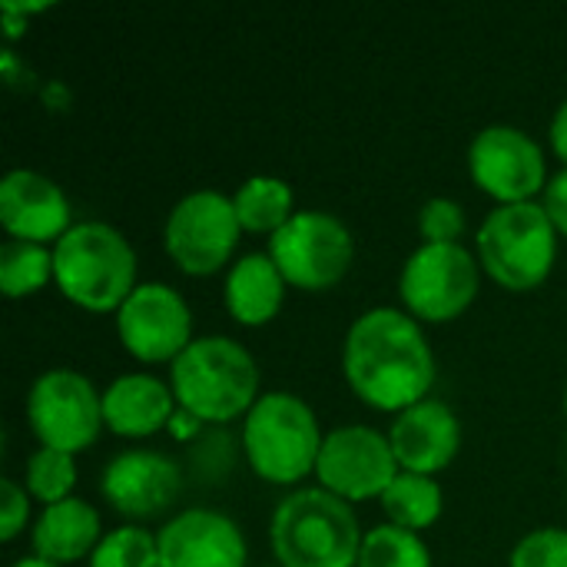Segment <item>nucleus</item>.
Listing matches in <instances>:
<instances>
[{"label":"nucleus","mask_w":567,"mask_h":567,"mask_svg":"<svg viewBox=\"0 0 567 567\" xmlns=\"http://www.w3.org/2000/svg\"><path fill=\"white\" fill-rule=\"evenodd\" d=\"M10 567H60V565H53V561H47V558H20V561H13Z\"/></svg>","instance_id":"nucleus-32"},{"label":"nucleus","mask_w":567,"mask_h":567,"mask_svg":"<svg viewBox=\"0 0 567 567\" xmlns=\"http://www.w3.org/2000/svg\"><path fill=\"white\" fill-rule=\"evenodd\" d=\"M545 213L551 216L555 229H561L567 236V166L558 169L545 186Z\"/></svg>","instance_id":"nucleus-30"},{"label":"nucleus","mask_w":567,"mask_h":567,"mask_svg":"<svg viewBox=\"0 0 567 567\" xmlns=\"http://www.w3.org/2000/svg\"><path fill=\"white\" fill-rule=\"evenodd\" d=\"M53 276V252L43 243L7 239L0 246V289L17 299L37 292Z\"/></svg>","instance_id":"nucleus-24"},{"label":"nucleus","mask_w":567,"mask_h":567,"mask_svg":"<svg viewBox=\"0 0 567 567\" xmlns=\"http://www.w3.org/2000/svg\"><path fill=\"white\" fill-rule=\"evenodd\" d=\"M382 505H385V515L392 518V525L419 532V528H429L442 515V488L429 475L399 472L392 478V485L382 492Z\"/></svg>","instance_id":"nucleus-22"},{"label":"nucleus","mask_w":567,"mask_h":567,"mask_svg":"<svg viewBox=\"0 0 567 567\" xmlns=\"http://www.w3.org/2000/svg\"><path fill=\"white\" fill-rule=\"evenodd\" d=\"M551 143H555L558 156L567 159V100L558 106V113H555V120H551Z\"/></svg>","instance_id":"nucleus-31"},{"label":"nucleus","mask_w":567,"mask_h":567,"mask_svg":"<svg viewBox=\"0 0 567 567\" xmlns=\"http://www.w3.org/2000/svg\"><path fill=\"white\" fill-rule=\"evenodd\" d=\"M512 567H567L565 528H538L525 535L512 551Z\"/></svg>","instance_id":"nucleus-27"},{"label":"nucleus","mask_w":567,"mask_h":567,"mask_svg":"<svg viewBox=\"0 0 567 567\" xmlns=\"http://www.w3.org/2000/svg\"><path fill=\"white\" fill-rule=\"evenodd\" d=\"M359 567H432V555L419 532L389 522L365 532Z\"/></svg>","instance_id":"nucleus-23"},{"label":"nucleus","mask_w":567,"mask_h":567,"mask_svg":"<svg viewBox=\"0 0 567 567\" xmlns=\"http://www.w3.org/2000/svg\"><path fill=\"white\" fill-rule=\"evenodd\" d=\"M239 216L226 193L193 189L166 216V249L183 272H216L236 249Z\"/></svg>","instance_id":"nucleus-9"},{"label":"nucleus","mask_w":567,"mask_h":567,"mask_svg":"<svg viewBox=\"0 0 567 567\" xmlns=\"http://www.w3.org/2000/svg\"><path fill=\"white\" fill-rule=\"evenodd\" d=\"M0 512H3V532L0 538L10 542L23 525H27V488H20L13 478H0Z\"/></svg>","instance_id":"nucleus-29"},{"label":"nucleus","mask_w":567,"mask_h":567,"mask_svg":"<svg viewBox=\"0 0 567 567\" xmlns=\"http://www.w3.org/2000/svg\"><path fill=\"white\" fill-rule=\"evenodd\" d=\"M316 472L326 492L359 502L382 495L392 485L399 475V458L389 435L369 425H339L322 439Z\"/></svg>","instance_id":"nucleus-11"},{"label":"nucleus","mask_w":567,"mask_h":567,"mask_svg":"<svg viewBox=\"0 0 567 567\" xmlns=\"http://www.w3.org/2000/svg\"><path fill=\"white\" fill-rule=\"evenodd\" d=\"M0 223L13 239H60L70 229V203L50 176L10 169L0 179Z\"/></svg>","instance_id":"nucleus-16"},{"label":"nucleus","mask_w":567,"mask_h":567,"mask_svg":"<svg viewBox=\"0 0 567 567\" xmlns=\"http://www.w3.org/2000/svg\"><path fill=\"white\" fill-rule=\"evenodd\" d=\"M419 229L425 243H458L465 233V209L449 196H435L419 209Z\"/></svg>","instance_id":"nucleus-28"},{"label":"nucleus","mask_w":567,"mask_h":567,"mask_svg":"<svg viewBox=\"0 0 567 567\" xmlns=\"http://www.w3.org/2000/svg\"><path fill=\"white\" fill-rule=\"evenodd\" d=\"M468 169L502 203H528L545 183V153L518 126H485L468 146Z\"/></svg>","instance_id":"nucleus-12"},{"label":"nucleus","mask_w":567,"mask_h":567,"mask_svg":"<svg viewBox=\"0 0 567 567\" xmlns=\"http://www.w3.org/2000/svg\"><path fill=\"white\" fill-rule=\"evenodd\" d=\"M73 482H76V462H73L70 452L40 445L30 455V462H27V488H30L33 498H40L47 505H56V502L70 498Z\"/></svg>","instance_id":"nucleus-26"},{"label":"nucleus","mask_w":567,"mask_h":567,"mask_svg":"<svg viewBox=\"0 0 567 567\" xmlns=\"http://www.w3.org/2000/svg\"><path fill=\"white\" fill-rule=\"evenodd\" d=\"M558 229L545 206L528 203H502L492 209L478 229V256L482 266L515 292L535 289L555 266Z\"/></svg>","instance_id":"nucleus-6"},{"label":"nucleus","mask_w":567,"mask_h":567,"mask_svg":"<svg viewBox=\"0 0 567 567\" xmlns=\"http://www.w3.org/2000/svg\"><path fill=\"white\" fill-rule=\"evenodd\" d=\"M90 567H159V542L136 525L113 528L93 548Z\"/></svg>","instance_id":"nucleus-25"},{"label":"nucleus","mask_w":567,"mask_h":567,"mask_svg":"<svg viewBox=\"0 0 567 567\" xmlns=\"http://www.w3.org/2000/svg\"><path fill=\"white\" fill-rule=\"evenodd\" d=\"M159 567H246L243 528L213 508H186L163 525Z\"/></svg>","instance_id":"nucleus-15"},{"label":"nucleus","mask_w":567,"mask_h":567,"mask_svg":"<svg viewBox=\"0 0 567 567\" xmlns=\"http://www.w3.org/2000/svg\"><path fill=\"white\" fill-rule=\"evenodd\" d=\"M282 292H286V276L279 272L269 252L239 256L226 276V306L233 319L246 326L269 322L282 306Z\"/></svg>","instance_id":"nucleus-20"},{"label":"nucleus","mask_w":567,"mask_h":567,"mask_svg":"<svg viewBox=\"0 0 567 567\" xmlns=\"http://www.w3.org/2000/svg\"><path fill=\"white\" fill-rule=\"evenodd\" d=\"M319 419L312 405L292 392H266L252 402L243 429L249 465L279 485H289L316 468L322 452Z\"/></svg>","instance_id":"nucleus-5"},{"label":"nucleus","mask_w":567,"mask_h":567,"mask_svg":"<svg viewBox=\"0 0 567 567\" xmlns=\"http://www.w3.org/2000/svg\"><path fill=\"white\" fill-rule=\"evenodd\" d=\"M100 545V515L83 498H63L47 505L33 525V551L53 565H66L83 558Z\"/></svg>","instance_id":"nucleus-19"},{"label":"nucleus","mask_w":567,"mask_h":567,"mask_svg":"<svg viewBox=\"0 0 567 567\" xmlns=\"http://www.w3.org/2000/svg\"><path fill=\"white\" fill-rule=\"evenodd\" d=\"M342 362L362 402L385 412H402L429 399L435 382V355L425 329L392 306L369 309L349 326Z\"/></svg>","instance_id":"nucleus-1"},{"label":"nucleus","mask_w":567,"mask_h":567,"mask_svg":"<svg viewBox=\"0 0 567 567\" xmlns=\"http://www.w3.org/2000/svg\"><path fill=\"white\" fill-rule=\"evenodd\" d=\"M352 233L326 209H302L269 239V256L276 259L286 282L299 289L336 286L352 266Z\"/></svg>","instance_id":"nucleus-7"},{"label":"nucleus","mask_w":567,"mask_h":567,"mask_svg":"<svg viewBox=\"0 0 567 567\" xmlns=\"http://www.w3.org/2000/svg\"><path fill=\"white\" fill-rule=\"evenodd\" d=\"M173 392L146 372H126L103 392V419L116 435H150L173 419Z\"/></svg>","instance_id":"nucleus-18"},{"label":"nucleus","mask_w":567,"mask_h":567,"mask_svg":"<svg viewBox=\"0 0 567 567\" xmlns=\"http://www.w3.org/2000/svg\"><path fill=\"white\" fill-rule=\"evenodd\" d=\"M389 442L405 472L432 475L455 458L462 445V425L442 399H422L399 412L389 429Z\"/></svg>","instance_id":"nucleus-17"},{"label":"nucleus","mask_w":567,"mask_h":567,"mask_svg":"<svg viewBox=\"0 0 567 567\" xmlns=\"http://www.w3.org/2000/svg\"><path fill=\"white\" fill-rule=\"evenodd\" d=\"M565 409H567V395H565Z\"/></svg>","instance_id":"nucleus-33"},{"label":"nucleus","mask_w":567,"mask_h":567,"mask_svg":"<svg viewBox=\"0 0 567 567\" xmlns=\"http://www.w3.org/2000/svg\"><path fill=\"white\" fill-rule=\"evenodd\" d=\"M53 279L63 296L83 309H120L136 289V252L116 226L83 219L56 239Z\"/></svg>","instance_id":"nucleus-2"},{"label":"nucleus","mask_w":567,"mask_h":567,"mask_svg":"<svg viewBox=\"0 0 567 567\" xmlns=\"http://www.w3.org/2000/svg\"><path fill=\"white\" fill-rule=\"evenodd\" d=\"M405 306L432 322L455 319L478 292V262L462 243H422L399 279Z\"/></svg>","instance_id":"nucleus-10"},{"label":"nucleus","mask_w":567,"mask_h":567,"mask_svg":"<svg viewBox=\"0 0 567 567\" xmlns=\"http://www.w3.org/2000/svg\"><path fill=\"white\" fill-rule=\"evenodd\" d=\"M27 419L47 449L80 452L103 429V395L76 369L40 372L27 395Z\"/></svg>","instance_id":"nucleus-8"},{"label":"nucleus","mask_w":567,"mask_h":567,"mask_svg":"<svg viewBox=\"0 0 567 567\" xmlns=\"http://www.w3.org/2000/svg\"><path fill=\"white\" fill-rule=\"evenodd\" d=\"M259 369L246 346L229 336L193 339L173 359V395L199 422H229L252 409Z\"/></svg>","instance_id":"nucleus-4"},{"label":"nucleus","mask_w":567,"mask_h":567,"mask_svg":"<svg viewBox=\"0 0 567 567\" xmlns=\"http://www.w3.org/2000/svg\"><path fill=\"white\" fill-rule=\"evenodd\" d=\"M362 538L352 505L326 488H299L272 515V548L282 567L359 565Z\"/></svg>","instance_id":"nucleus-3"},{"label":"nucleus","mask_w":567,"mask_h":567,"mask_svg":"<svg viewBox=\"0 0 567 567\" xmlns=\"http://www.w3.org/2000/svg\"><path fill=\"white\" fill-rule=\"evenodd\" d=\"M236 216L243 229L252 233H276L282 229L292 213V186L279 176H249L233 196Z\"/></svg>","instance_id":"nucleus-21"},{"label":"nucleus","mask_w":567,"mask_h":567,"mask_svg":"<svg viewBox=\"0 0 567 567\" xmlns=\"http://www.w3.org/2000/svg\"><path fill=\"white\" fill-rule=\"evenodd\" d=\"M116 332L136 359L163 362L176 359L193 342V316L173 286L143 282L116 309Z\"/></svg>","instance_id":"nucleus-13"},{"label":"nucleus","mask_w":567,"mask_h":567,"mask_svg":"<svg viewBox=\"0 0 567 567\" xmlns=\"http://www.w3.org/2000/svg\"><path fill=\"white\" fill-rule=\"evenodd\" d=\"M183 488L179 465L156 449H130L106 462L100 475L103 498L130 518H153L166 512Z\"/></svg>","instance_id":"nucleus-14"}]
</instances>
